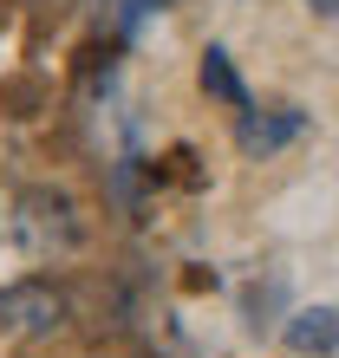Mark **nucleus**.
<instances>
[{
	"instance_id": "2",
	"label": "nucleus",
	"mask_w": 339,
	"mask_h": 358,
	"mask_svg": "<svg viewBox=\"0 0 339 358\" xmlns=\"http://www.w3.org/2000/svg\"><path fill=\"white\" fill-rule=\"evenodd\" d=\"M20 235H27L33 255H53V248H72V208L59 196H20Z\"/></svg>"
},
{
	"instance_id": "1",
	"label": "nucleus",
	"mask_w": 339,
	"mask_h": 358,
	"mask_svg": "<svg viewBox=\"0 0 339 358\" xmlns=\"http://www.w3.org/2000/svg\"><path fill=\"white\" fill-rule=\"evenodd\" d=\"M66 326V293L53 280H20L0 293V332H20V339H46V332Z\"/></svg>"
},
{
	"instance_id": "3",
	"label": "nucleus",
	"mask_w": 339,
	"mask_h": 358,
	"mask_svg": "<svg viewBox=\"0 0 339 358\" xmlns=\"http://www.w3.org/2000/svg\"><path fill=\"white\" fill-rule=\"evenodd\" d=\"M287 352H300V358L339 352V306H300L287 320Z\"/></svg>"
},
{
	"instance_id": "4",
	"label": "nucleus",
	"mask_w": 339,
	"mask_h": 358,
	"mask_svg": "<svg viewBox=\"0 0 339 358\" xmlns=\"http://www.w3.org/2000/svg\"><path fill=\"white\" fill-rule=\"evenodd\" d=\"M293 131H300V111H274V117H242L235 137H242V150H261L268 157V150H281Z\"/></svg>"
},
{
	"instance_id": "5",
	"label": "nucleus",
	"mask_w": 339,
	"mask_h": 358,
	"mask_svg": "<svg viewBox=\"0 0 339 358\" xmlns=\"http://www.w3.org/2000/svg\"><path fill=\"white\" fill-rule=\"evenodd\" d=\"M202 85L242 104V85H235V72H228V52H222V46H209V59H202Z\"/></svg>"
}]
</instances>
